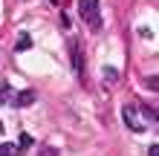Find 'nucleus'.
<instances>
[{"instance_id":"1","label":"nucleus","mask_w":159,"mask_h":156,"mask_svg":"<svg viewBox=\"0 0 159 156\" xmlns=\"http://www.w3.org/2000/svg\"><path fill=\"white\" fill-rule=\"evenodd\" d=\"M78 12L93 32H101L104 23H101V15H98V0H78Z\"/></svg>"},{"instance_id":"2","label":"nucleus","mask_w":159,"mask_h":156,"mask_svg":"<svg viewBox=\"0 0 159 156\" xmlns=\"http://www.w3.org/2000/svg\"><path fill=\"white\" fill-rule=\"evenodd\" d=\"M121 118H125V124H127V130H133V133H142L145 130V118H142V113H139V107L136 104H125L121 107Z\"/></svg>"},{"instance_id":"3","label":"nucleus","mask_w":159,"mask_h":156,"mask_svg":"<svg viewBox=\"0 0 159 156\" xmlns=\"http://www.w3.org/2000/svg\"><path fill=\"white\" fill-rule=\"evenodd\" d=\"M35 90H20L17 96H12V104L15 107H29V104H35Z\"/></svg>"},{"instance_id":"4","label":"nucleus","mask_w":159,"mask_h":156,"mask_svg":"<svg viewBox=\"0 0 159 156\" xmlns=\"http://www.w3.org/2000/svg\"><path fill=\"white\" fill-rule=\"evenodd\" d=\"M26 49H32V35L20 32V35H17V41H15V52H26Z\"/></svg>"},{"instance_id":"5","label":"nucleus","mask_w":159,"mask_h":156,"mask_svg":"<svg viewBox=\"0 0 159 156\" xmlns=\"http://www.w3.org/2000/svg\"><path fill=\"white\" fill-rule=\"evenodd\" d=\"M70 52H72V64H75V72H78V75H84V61H81V49H78V43H72Z\"/></svg>"},{"instance_id":"6","label":"nucleus","mask_w":159,"mask_h":156,"mask_svg":"<svg viewBox=\"0 0 159 156\" xmlns=\"http://www.w3.org/2000/svg\"><path fill=\"white\" fill-rule=\"evenodd\" d=\"M0 156H20V148L12 145V142H3L0 145Z\"/></svg>"},{"instance_id":"7","label":"nucleus","mask_w":159,"mask_h":156,"mask_svg":"<svg viewBox=\"0 0 159 156\" xmlns=\"http://www.w3.org/2000/svg\"><path fill=\"white\" fill-rule=\"evenodd\" d=\"M104 81H107V84L119 81V69H116V67H104Z\"/></svg>"},{"instance_id":"8","label":"nucleus","mask_w":159,"mask_h":156,"mask_svg":"<svg viewBox=\"0 0 159 156\" xmlns=\"http://www.w3.org/2000/svg\"><path fill=\"white\" fill-rule=\"evenodd\" d=\"M17 148H20V150L32 148V136H29V133H20V136H17Z\"/></svg>"},{"instance_id":"9","label":"nucleus","mask_w":159,"mask_h":156,"mask_svg":"<svg viewBox=\"0 0 159 156\" xmlns=\"http://www.w3.org/2000/svg\"><path fill=\"white\" fill-rule=\"evenodd\" d=\"M9 101H12V87L3 84L0 87V104H9Z\"/></svg>"},{"instance_id":"10","label":"nucleus","mask_w":159,"mask_h":156,"mask_svg":"<svg viewBox=\"0 0 159 156\" xmlns=\"http://www.w3.org/2000/svg\"><path fill=\"white\" fill-rule=\"evenodd\" d=\"M145 84H148V87H151V90H156V87H159V81H156L153 75H151V78H148V81H145Z\"/></svg>"},{"instance_id":"11","label":"nucleus","mask_w":159,"mask_h":156,"mask_svg":"<svg viewBox=\"0 0 159 156\" xmlns=\"http://www.w3.org/2000/svg\"><path fill=\"white\" fill-rule=\"evenodd\" d=\"M148 156H159V145H151V150H148Z\"/></svg>"},{"instance_id":"12","label":"nucleus","mask_w":159,"mask_h":156,"mask_svg":"<svg viewBox=\"0 0 159 156\" xmlns=\"http://www.w3.org/2000/svg\"><path fill=\"white\" fill-rule=\"evenodd\" d=\"M41 156H55V150H52V148H43V153H41Z\"/></svg>"}]
</instances>
